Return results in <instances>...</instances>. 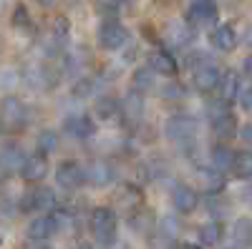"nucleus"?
<instances>
[{"instance_id": "1", "label": "nucleus", "mask_w": 252, "mask_h": 249, "mask_svg": "<svg viewBox=\"0 0 252 249\" xmlns=\"http://www.w3.org/2000/svg\"><path fill=\"white\" fill-rule=\"evenodd\" d=\"M0 123H3L5 131H23L28 126V109L26 103L15 98V96H5L3 101H0Z\"/></svg>"}, {"instance_id": "2", "label": "nucleus", "mask_w": 252, "mask_h": 249, "mask_svg": "<svg viewBox=\"0 0 252 249\" xmlns=\"http://www.w3.org/2000/svg\"><path fill=\"white\" fill-rule=\"evenodd\" d=\"M89 224H91L94 237L103 247L114 244V239H116V214H114V209H109V206H96V209L91 212Z\"/></svg>"}, {"instance_id": "3", "label": "nucleus", "mask_w": 252, "mask_h": 249, "mask_svg": "<svg viewBox=\"0 0 252 249\" xmlns=\"http://www.w3.org/2000/svg\"><path fill=\"white\" fill-rule=\"evenodd\" d=\"M96 40L103 51H121L126 43H129V30H126L119 20H103L98 26Z\"/></svg>"}, {"instance_id": "4", "label": "nucleus", "mask_w": 252, "mask_h": 249, "mask_svg": "<svg viewBox=\"0 0 252 249\" xmlns=\"http://www.w3.org/2000/svg\"><path fill=\"white\" fill-rule=\"evenodd\" d=\"M164 134L169 141H177V143H189L197 134V118L187 116V113H177L166 121L164 126Z\"/></svg>"}, {"instance_id": "5", "label": "nucleus", "mask_w": 252, "mask_h": 249, "mask_svg": "<svg viewBox=\"0 0 252 249\" xmlns=\"http://www.w3.org/2000/svg\"><path fill=\"white\" fill-rule=\"evenodd\" d=\"M217 5H215V0H192L187 8V23L192 26V28H199V26H212L217 23Z\"/></svg>"}, {"instance_id": "6", "label": "nucleus", "mask_w": 252, "mask_h": 249, "mask_svg": "<svg viewBox=\"0 0 252 249\" xmlns=\"http://www.w3.org/2000/svg\"><path fill=\"white\" fill-rule=\"evenodd\" d=\"M56 209V194L48 186H35L20 199V212H51Z\"/></svg>"}, {"instance_id": "7", "label": "nucleus", "mask_w": 252, "mask_h": 249, "mask_svg": "<svg viewBox=\"0 0 252 249\" xmlns=\"http://www.w3.org/2000/svg\"><path fill=\"white\" fill-rule=\"evenodd\" d=\"M56 184L66 192H73L83 184V169L78 161H61L56 169Z\"/></svg>"}, {"instance_id": "8", "label": "nucleus", "mask_w": 252, "mask_h": 249, "mask_svg": "<svg viewBox=\"0 0 252 249\" xmlns=\"http://www.w3.org/2000/svg\"><path fill=\"white\" fill-rule=\"evenodd\" d=\"M164 38L172 48H187V46H192V40H194V28L189 26L187 20H172V23L164 28Z\"/></svg>"}, {"instance_id": "9", "label": "nucleus", "mask_w": 252, "mask_h": 249, "mask_svg": "<svg viewBox=\"0 0 252 249\" xmlns=\"http://www.w3.org/2000/svg\"><path fill=\"white\" fill-rule=\"evenodd\" d=\"M114 201H116V206H119L121 212L136 214L141 206H144V192L139 189V186H134V184H124L121 189L116 192Z\"/></svg>"}, {"instance_id": "10", "label": "nucleus", "mask_w": 252, "mask_h": 249, "mask_svg": "<svg viewBox=\"0 0 252 249\" xmlns=\"http://www.w3.org/2000/svg\"><path fill=\"white\" fill-rule=\"evenodd\" d=\"M83 179H86L91 186H109L114 181V166L109 161H103V159H96L91 161L86 169H83Z\"/></svg>"}, {"instance_id": "11", "label": "nucleus", "mask_w": 252, "mask_h": 249, "mask_svg": "<svg viewBox=\"0 0 252 249\" xmlns=\"http://www.w3.org/2000/svg\"><path fill=\"white\" fill-rule=\"evenodd\" d=\"M192 81H194V86L204 93L209 91H215L217 88V81H220V71L212 66V60H202V63H197L192 68Z\"/></svg>"}, {"instance_id": "12", "label": "nucleus", "mask_w": 252, "mask_h": 249, "mask_svg": "<svg viewBox=\"0 0 252 249\" xmlns=\"http://www.w3.org/2000/svg\"><path fill=\"white\" fill-rule=\"evenodd\" d=\"M20 176H23L26 181L31 184H38V181H43L46 174H48V161H46V154H33V156H26L23 166H20Z\"/></svg>"}, {"instance_id": "13", "label": "nucleus", "mask_w": 252, "mask_h": 249, "mask_svg": "<svg viewBox=\"0 0 252 249\" xmlns=\"http://www.w3.org/2000/svg\"><path fill=\"white\" fill-rule=\"evenodd\" d=\"M146 63H149V68H152L154 73H159V76H166V78L177 76V71H179V66H177L174 55H172L169 51H164V48H157V51H152V53H149V58H146Z\"/></svg>"}, {"instance_id": "14", "label": "nucleus", "mask_w": 252, "mask_h": 249, "mask_svg": "<svg viewBox=\"0 0 252 249\" xmlns=\"http://www.w3.org/2000/svg\"><path fill=\"white\" fill-rule=\"evenodd\" d=\"M56 232H58V221H56L53 214H40V217H35V219L28 224V237H31L33 242H46V239H51Z\"/></svg>"}, {"instance_id": "15", "label": "nucleus", "mask_w": 252, "mask_h": 249, "mask_svg": "<svg viewBox=\"0 0 252 249\" xmlns=\"http://www.w3.org/2000/svg\"><path fill=\"white\" fill-rule=\"evenodd\" d=\"M63 131L71 134L73 138H81V141H83V138L94 136L96 123H94V118L86 116V113H76V116H68L66 121H63Z\"/></svg>"}, {"instance_id": "16", "label": "nucleus", "mask_w": 252, "mask_h": 249, "mask_svg": "<svg viewBox=\"0 0 252 249\" xmlns=\"http://www.w3.org/2000/svg\"><path fill=\"white\" fill-rule=\"evenodd\" d=\"M172 204H174V209H177V212H182V214H192L197 206H199V194L192 189V186L179 184V186H174V192H172Z\"/></svg>"}, {"instance_id": "17", "label": "nucleus", "mask_w": 252, "mask_h": 249, "mask_svg": "<svg viewBox=\"0 0 252 249\" xmlns=\"http://www.w3.org/2000/svg\"><path fill=\"white\" fill-rule=\"evenodd\" d=\"M209 43H212L217 51L222 53H232L240 43V38H237V30L229 26V23H222L212 30V35H209Z\"/></svg>"}, {"instance_id": "18", "label": "nucleus", "mask_w": 252, "mask_h": 249, "mask_svg": "<svg viewBox=\"0 0 252 249\" xmlns=\"http://www.w3.org/2000/svg\"><path fill=\"white\" fill-rule=\"evenodd\" d=\"M26 78H28L31 86H35V88H53L58 83V73L53 71L51 63H35V66H31Z\"/></svg>"}, {"instance_id": "19", "label": "nucleus", "mask_w": 252, "mask_h": 249, "mask_svg": "<svg viewBox=\"0 0 252 249\" xmlns=\"http://www.w3.org/2000/svg\"><path fill=\"white\" fill-rule=\"evenodd\" d=\"M209 123H212V131H215V136L220 141H229V138H235V134H237V121H235V116H232L229 109L217 113V116H212Z\"/></svg>"}, {"instance_id": "20", "label": "nucleus", "mask_w": 252, "mask_h": 249, "mask_svg": "<svg viewBox=\"0 0 252 249\" xmlns=\"http://www.w3.org/2000/svg\"><path fill=\"white\" fill-rule=\"evenodd\" d=\"M240 88H242V83H240V76H237L235 71H224V73H220L217 88H215V91H220V101L232 103V101L237 98Z\"/></svg>"}, {"instance_id": "21", "label": "nucleus", "mask_w": 252, "mask_h": 249, "mask_svg": "<svg viewBox=\"0 0 252 249\" xmlns=\"http://www.w3.org/2000/svg\"><path fill=\"white\" fill-rule=\"evenodd\" d=\"M119 113L129 121H141L144 116V96L139 91H131L124 98V103H119Z\"/></svg>"}, {"instance_id": "22", "label": "nucleus", "mask_w": 252, "mask_h": 249, "mask_svg": "<svg viewBox=\"0 0 252 249\" xmlns=\"http://www.w3.org/2000/svg\"><path fill=\"white\" fill-rule=\"evenodd\" d=\"M199 181H202V189L207 194H220L224 189V176L217 171V169H199L197 171Z\"/></svg>"}, {"instance_id": "23", "label": "nucleus", "mask_w": 252, "mask_h": 249, "mask_svg": "<svg viewBox=\"0 0 252 249\" xmlns=\"http://www.w3.org/2000/svg\"><path fill=\"white\" fill-rule=\"evenodd\" d=\"M229 169L235 171L237 179H252V151L245 149V151H237L232 156V166Z\"/></svg>"}, {"instance_id": "24", "label": "nucleus", "mask_w": 252, "mask_h": 249, "mask_svg": "<svg viewBox=\"0 0 252 249\" xmlns=\"http://www.w3.org/2000/svg\"><path fill=\"white\" fill-rule=\"evenodd\" d=\"M232 239H235V244H240V247H252V219L240 217V219L235 221V226H232Z\"/></svg>"}, {"instance_id": "25", "label": "nucleus", "mask_w": 252, "mask_h": 249, "mask_svg": "<svg viewBox=\"0 0 252 249\" xmlns=\"http://www.w3.org/2000/svg\"><path fill=\"white\" fill-rule=\"evenodd\" d=\"M222 239V224L220 221H207L199 226V244L202 247H215Z\"/></svg>"}, {"instance_id": "26", "label": "nucleus", "mask_w": 252, "mask_h": 249, "mask_svg": "<svg viewBox=\"0 0 252 249\" xmlns=\"http://www.w3.org/2000/svg\"><path fill=\"white\" fill-rule=\"evenodd\" d=\"M232 156H235V151L227 149L224 143H222V146H215L212 149V169H217L220 174L229 171V166H232Z\"/></svg>"}, {"instance_id": "27", "label": "nucleus", "mask_w": 252, "mask_h": 249, "mask_svg": "<svg viewBox=\"0 0 252 249\" xmlns=\"http://www.w3.org/2000/svg\"><path fill=\"white\" fill-rule=\"evenodd\" d=\"M96 116L103 118V121L119 116V101H116L114 96H101V98H96Z\"/></svg>"}, {"instance_id": "28", "label": "nucleus", "mask_w": 252, "mask_h": 249, "mask_svg": "<svg viewBox=\"0 0 252 249\" xmlns=\"http://www.w3.org/2000/svg\"><path fill=\"white\" fill-rule=\"evenodd\" d=\"M131 81H134V91H139V93L152 91V86H154V71L149 66H141V68L134 71V78Z\"/></svg>"}, {"instance_id": "29", "label": "nucleus", "mask_w": 252, "mask_h": 249, "mask_svg": "<svg viewBox=\"0 0 252 249\" xmlns=\"http://www.w3.org/2000/svg\"><path fill=\"white\" fill-rule=\"evenodd\" d=\"M96 88H98L96 78H94V76H83V78H78V81L73 83L71 93H73L76 98H89V96H94V91H96Z\"/></svg>"}, {"instance_id": "30", "label": "nucleus", "mask_w": 252, "mask_h": 249, "mask_svg": "<svg viewBox=\"0 0 252 249\" xmlns=\"http://www.w3.org/2000/svg\"><path fill=\"white\" fill-rule=\"evenodd\" d=\"M56 149H58V134L51 131V129L40 131V136H38V151L40 154H53Z\"/></svg>"}, {"instance_id": "31", "label": "nucleus", "mask_w": 252, "mask_h": 249, "mask_svg": "<svg viewBox=\"0 0 252 249\" xmlns=\"http://www.w3.org/2000/svg\"><path fill=\"white\" fill-rule=\"evenodd\" d=\"M126 5V0H96V10L103 15H119Z\"/></svg>"}, {"instance_id": "32", "label": "nucleus", "mask_w": 252, "mask_h": 249, "mask_svg": "<svg viewBox=\"0 0 252 249\" xmlns=\"http://www.w3.org/2000/svg\"><path fill=\"white\" fill-rule=\"evenodd\" d=\"M159 229H161V237L177 239V234H179V221H177V217H164L161 224H159Z\"/></svg>"}, {"instance_id": "33", "label": "nucleus", "mask_w": 252, "mask_h": 249, "mask_svg": "<svg viewBox=\"0 0 252 249\" xmlns=\"http://www.w3.org/2000/svg\"><path fill=\"white\" fill-rule=\"evenodd\" d=\"M68 33H71V20L63 18V15H58L56 23H53V35H56V38H66Z\"/></svg>"}, {"instance_id": "34", "label": "nucleus", "mask_w": 252, "mask_h": 249, "mask_svg": "<svg viewBox=\"0 0 252 249\" xmlns=\"http://www.w3.org/2000/svg\"><path fill=\"white\" fill-rule=\"evenodd\" d=\"M28 23H31L28 10H26L23 5H15V13H13V26H18V28H28Z\"/></svg>"}, {"instance_id": "35", "label": "nucleus", "mask_w": 252, "mask_h": 249, "mask_svg": "<svg viewBox=\"0 0 252 249\" xmlns=\"http://www.w3.org/2000/svg\"><path fill=\"white\" fill-rule=\"evenodd\" d=\"M237 98H240V106H242V109L252 111V86H247V88H240Z\"/></svg>"}, {"instance_id": "36", "label": "nucleus", "mask_w": 252, "mask_h": 249, "mask_svg": "<svg viewBox=\"0 0 252 249\" xmlns=\"http://www.w3.org/2000/svg\"><path fill=\"white\" fill-rule=\"evenodd\" d=\"M242 73H245V78H247V81H252V55H250V58H245Z\"/></svg>"}, {"instance_id": "37", "label": "nucleus", "mask_w": 252, "mask_h": 249, "mask_svg": "<svg viewBox=\"0 0 252 249\" xmlns=\"http://www.w3.org/2000/svg\"><path fill=\"white\" fill-rule=\"evenodd\" d=\"M242 43L252 51V26H250V28H245V33H242Z\"/></svg>"}, {"instance_id": "38", "label": "nucleus", "mask_w": 252, "mask_h": 249, "mask_svg": "<svg viewBox=\"0 0 252 249\" xmlns=\"http://www.w3.org/2000/svg\"><path fill=\"white\" fill-rule=\"evenodd\" d=\"M242 138H245L247 143H252V123H250V126H245V131H242Z\"/></svg>"}, {"instance_id": "39", "label": "nucleus", "mask_w": 252, "mask_h": 249, "mask_svg": "<svg viewBox=\"0 0 252 249\" xmlns=\"http://www.w3.org/2000/svg\"><path fill=\"white\" fill-rule=\"evenodd\" d=\"M35 3H40V5H46V8H51V5H56V0H35Z\"/></svg>"}, {"instance_id": "40", "label": "nucleus", "mask_w": 252, "mask_h": 249, "mask_svg": "<svg viewBox=\"0 0 252 249\" xmlns=\"http://www.w3.org/2000/svg\"><path fill=\"white\" fill-rule=\"evenodd\" d=\"M179 249H202V247H194V244H182Z\"/></svg>"}, {"instance_id": "41", "label": "nucleus", "mask_w": 252, "mask_h": 249, "mask_svg": "<svg viewBox=\"0 0 252 249\" xmlns=\"http://www.w3.org/2000/svg\"><path fill=\"white\" fill-rule=\"evenodd\" d=\"M159 3H161V5H172V3H174V0H159Z\"/></svg>"}, {"instance_id": "42", "label": "nucleus", "mask_w": 252, "mask_h": 249, "mask_svg": "<svg viewBox=\"0 0 252 249\" xmlns=\"http://www.w3.org/2000/svg\"><path fill=\"white\" fill-rule=\"evenodd\" d=\"M63 3H68V5H78V0H63Z\"/></svg>"}, {"instance_id": "43", "label": "nucleus", "mask_w": 252, "mask_h": 249, "mask_svg": "<svg viewBox=\"0 0 252 249\" xmlns=\"http://www.w3.org/2000/svg\"><path fill=\"white\" fill-rule=\"evenodd\" d=\"M35 249H51V247H43V244H40V247H35Z\"/></svg>"}, {"instance_id": "44", "label": "nucleus", "mask_w": 252, "mask_h": 249, "mask_svg": "<svg viewBox=\"0 0 252 249\" xmlns=\"http://www.w3.org/2000/svg\"><path fill=\"white\" fill-rule=\"evenodd\" d=\"M0 134H5V129H3V123H0Z\"/></svg>"}, {"instance_id": "45", "label": "nucleus", "mask_w": 252, "mask_h": 249, "mask_svg": "<svg viewBox=\"0 0 252 249\" xmlns=\"http://www.w3.org/2000/svg\"><path fill=\"white\" fill-rule=\"evenodd\" d=\"M0 244H3V237H0Z\"/></svg>"}]
</instances>
